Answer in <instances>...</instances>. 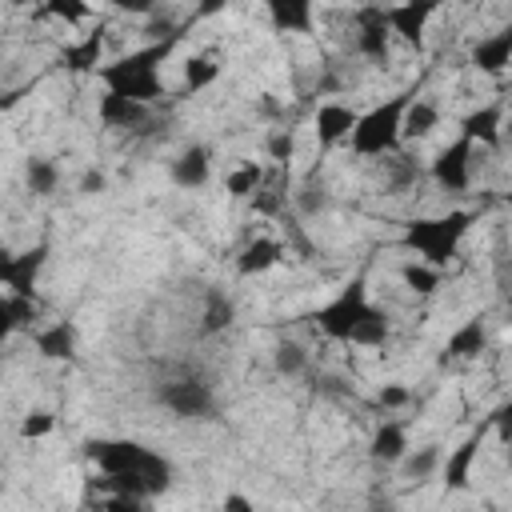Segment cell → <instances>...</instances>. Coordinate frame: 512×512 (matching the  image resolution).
<instances>
[{"label": "cell", "mask_w": 512, "mask_h": 512, "mask_svg": "<svg viewBox=\"0 0 512 512\" xmlns=\"http://www.w3.org/2000/svg\"><path fill=\"white\" fill-rule=\"evenodd\" d=\"M180 36H184V32H176V36H168V40H152V44H144V48H136V52H128V56L104 64V68H100L104 92L128 96V100H136V104H144V108H148L152 100H160V96H164L160 64H164V56L180 44Z\"/></svg>", "instance_id": "1"}, {"label": "cell", "mask_w": 512, "mask_h": 512, "mask_svg": "<svg viewBox=\"0 0 512 512\" xmlns=\"http://www.w3.org/2000/svg\"><path fill=\"white\" fill-rule=\"evenodd\" d=\"M472 220H476V212H468V208H456V212H444V216H420V220H408L404 224V236L400 240L424 264H432V268L444 272L448 260H456L460 240L468 236Z\"/></svg>", "instance_id": "2"}, {"label": "cell", "mask_w": 512, "mask_h": 512, "mask_svg": "<svg viewBox=\"0 0 512 512\" xmlns=\"http://www.w3.org/2000/svg\"><path fill=\"white\" fill-rule=\"evenodd\" d=\"M88 456L96 460V468H100L104 476L140 472L152 496L172 484V464H168L160 452H152V448H144V444H136V440H92V444H88Z\"/></svg>", "instance_id": "3"}, {"label": "cell", "mask_w": 512, "mask_h": 512, "mask_svg": "<svg viewBox=\"0 0 512 512\" xmlns=\"http://www.w3.org/2000/svg\"><path fill=\"white\" fill-rule=\"evenodd\" d=\"M416 100V92H396L384 104H376L372 112H364L352 128V152L356 156H392L404 140V112Z\"/></svg>", "instance_id": "4"}, {"label": "cell", "mask_w": 512, "mask_h": 512, "mask_svg": "<svg viewBox=\"0 0 512 512\" xmlns=\"http://www.w3.org/2000/svg\"><path fill=\"white\" fill-rule=\"evenodd\" d=\"M368 316H372V304H368V284H364V276L348 280L328 304H320V308L312 312L316 328H320L328 340H348V344H352V336L360 332V324H364Z\"/></svg>", "instance_id": "5"}, {"label": "cell", "mask_w": 512, "mask_h": 512, "mask_svg": "<svg viewBox=\"0 0 512 512\" xmlns=\"http://www.w3.org/2000/svg\"><path fill=\"white\" fill-rule=\"evenodd\" d=\"M156 404L168 408L172 416L200 420V416H212L216 412V392L200 376H176V380H164L156 388Z\"/></svg>", "instance_id": "6"}, {"label": "cell", "mask_w": 512, "mask_h": 512, "mask_svg": "<svg viewBox=\"0 0 512 512\" xmlns=\"http://www.w3.org/2000/svg\"><path fill=\"white\" fill-rule=\"evenodd\" d=\"M472 152H476V144L464 140V136H456L448 148L436 152L428 176L436 180L440 192H464L468 188V180H472Z\"/></svg>", "instance_id": "7"}, {"label": "cell", "mask_w": 512, "mask_h": 512, "mask_svg": "<svg viewBox=\"0 0 512 512\" xmlns=\"http://www.w3.org/2000/svg\"><path fill=\"white\" fill-rule=\"evenodd\" d=\"M388 8H376V4H364L356 8V52L372 64H388Z\"/></svg>", "instance_id": "8"}, {"label": "cell", "mask_w": 512, "mask_h": 512, "mask_svg": "<svg viewBox=\"0 0 512 512\" xmlns=\"http://www.w3.org/2000/svg\"><path fill=\"white\" fill-rule=\"evenodd\" d=\"M488 432H492V416H484L452 452H448V460H444V484H448V492H460V488H468V472H472V460L480 456V448H484V440H488Z\"/></svg>", "instance_id": "9"}, {"label": "cell", "mask_w": 512, "mask_h": 512, "mask_svg": "<svg viewBox=\"0 0 512 512\" xmlns=\"http://www.w3.org/2000/svg\"><path fill=\"white\" fill-rule=\"evenodd\" d=\"M44 260H48V244H36V248H28V252H20V256H4V260H0V280H4V288H8L12 296H32V284H36V272L44 268Z\"/></svg>", "instance_id": "10"}, {"label": "cell", "mask_w": 512, "mask_h": 512, "mask_svg": "<svg viewBox=\"0 0 512 512\" xmlns=\"http://www.w3.org/2000/svg\"><path fill=\"white\" fill-rule=\"evenodd\" d=\"M460 136L484 148H500L504 140V104H480L468 116H460Z\"/></svg>", "instance_id": "11"}, {"label": "cell", "mask_w": 512, "mask_h": 512, "mask_svg": "<svg viewBox=\"0 0 512 512\" xmlns=\"http://www.w3.org/2000/svg\"><path fill=\"white\" fill-rule=\"evenodd\" d=\"M472 68H480L484 76H500V72H508V64H512V24L508 28H500V32H492V36H480L476 44H472Z\"/></svg>", "instance_id": "12"}, {"label": "cell", "mask_w": 512, "mask_h": 512, "mask_svg": "<svg viewBox=\"0 0 512 512\" xmlns=\"http://www.w3.org/2000/svg\"><path fill=\"white\" fill-rule=\"evenodd\" d=\"M356 120H360V116H356L348 104L328 100V104H320V108H316L312 128H316V140H320L324 148H332V144H340V140H348V136H352Z\"/></svg>", "instance_id": "13"}, {"label": "cell", "mask_w": 512, "mask_h": 512, "mask_svg": "<svg viewBox=\"0 0 512 512\" xmlns=\"http://www.w3.org/2000/svg\"><path fill=\"white\" fill-rule=\"evenodd\" d=\"M368 456L376 464H400L408 456V428L400 420H384L376 424L372 440H368Z\"/></svg>", "instance_id": "14"}, {"label": "cell", "mask_w": 512, "mask_h": 512, "mask_svg": "<svg viewBox=\"0 0 512 512\" xmlns=\"http://www.w3.org/2000/svg\"><path fill=\"white\" fill-rule=\"evenodd\" d=\"M280 260H284V244L272 240V236H256V240H248V244L240 248L236 272H240V276H260V272L276 268Z\"/></svg>", "instance_id": "15"}, {"label": "cell", "mask_w": 512, "mask_h": 512, "mask_svg": "<svg viewBox=\"0 0 512 512\" xmlns=\"http://www.w3.org/2000/svg\"><path fill=\"white\" fill-rule=\"evenodd\" d=\"M32 344H36V352L44 360H72V352H76V328H72V320H52V324H44V328L32 332Z\"/></svg>", "instance_id": "16"}, {"label": "cell", "mask_w": 512, "mask_h": 512, "mask_svg": "<svg viewBox=\"0 0 512 512\" xmlns=\"http://www.w3.org/2000/svg\"><path fill=\"white\" fill-rule=\"evenodd\" d=\"M212 172V152L204 144H188L176 160H172V184L176 188H200Z\"/></svg>", "instance_id": "17"}, {"label": "cell", "mask_w": 512, "mask_h": 512, "mask_svg": "<svg viewBox=\"0 0 512 512\" xmlns=\"http://www.w3.org/2000/svg\"><path fill=\"white\" fill-rule=\"evenodd\" d=\"M436 12V4H396V8H388V28L392 32H400V40L404 44H424V24H428V16Z\"/></svg>", "instance_id": "18"}, {"label": "cell", "mask_w": 512, "mask_h": 512, "mask_svg": "<svg viewBox=\"0 0 512 512\" xmlns=\"http://www.w3.org/2000/svg\"><path fill=\"white\" fill-rule=\"evenodd\" d=\"M96 116H100V124H104V128H136V124H144V120H148V108H144V104H136V100H128V96L104 92V96H100Z\"/></svg>", "instance_id": "19"}, {"label": "cell", "mask_w": 512, "mask_h": 512, "mask_svg": "<svg viewBox=\"0 0 512 512\" xmlns=\"http://www.w3.org/2000/svg\"><path fill=\"white\" fill-rule=\"evenodd\" d=\"M268 20H272L276 32H312L316 8L308 0H272L268 4Z\"/></svg>", "instance_id": "20"}, {"label": "cell", "mask_w": 512, "mask_h": 512, "mask_svg": "<svg viewBox=\"0 0 512 512\" xmlns=\"http://www.w3.org/2000/svg\"><path fill=\"white\" fill-rule=\"evenodd\" d=\"M488 344V332H484V320H464L452 336H448V348H444V360H472L480 356Z\"/></svg>", "instance_id": "21"}, {"label": "cell", "mask_w": 512, "mask_h": 512, "mask_svg": "<svg viewBox=\"0 0 512 512\" xmlns=\"http://www.w3.org/2000/svg\"><path fill=\"white\" fill-rule=\"evenodd\" d=\"M232 320H236V304H232V296L220 292V288H208V296H204V312H200V332H204V336H216V332H224Z\"/></svg>", "instance_id": "22"}, {"label": "cell", "mask_w": 512, "mask_h": 512, "mask_svg": "<svg viewBox=\"0 0 512 512\" xmlns=\"http://www.w3.org/2000/svg\"><path fill=\"white\" fill-rule=\"evenodd\" d=\"M100 52H104V28L88 32L80 44H68V48H64V68H68V72H92V68L100 64ZM96 72H100V68H96Z\"/></svg>", "instance_id": "23"}, {"label": "cell", "mask_w": 512, "mask_h": 512, "mask_svg": "<svg viewBox=\"0 0 512 512\" xmlns=\"http://www.w3.org/2000/svg\"><path fill=\"white\" fill-rule=\"evenodd\" d=\"M264 180H268V172H264L256 160H244L240 168H232V172L224 176V192L236 196V200H248V196H256V192H264Z\"/></svg>", "instance_id": "24"}, {"label": "cell", "mask_w": 512, "mask_h": 512, "mask_svg": "<svg viewBox=\"0 0 512 512\" xmlns=\"http://www.w3.org/2000/svg\"><path fill=\"white\" fill-rule=\"evenodd\" d=\"M400 280H404L408 292H416V296H432V292L440 288L444 272L432 268V264H424V260H408V264H400Z\"/></svg>", "instance_id": "25"}, {"label": "cell", "mask_w": 512, "mask_h": 512, "mask_svg": "<svg viewBox=\"0 0 512 512\" xmlns=\"http://www.w3.org/2000/svg\"><path fill=\"white\" fill-rule=\"evenodd\" d=\"M24 184H28L32 196H52L56 184H60V168L52 160H44V156H32L24 164Z\"/></svg>", "instance_id": "26"}, {"label": "cell", "mask_w": 512, "mask_h": 512, "mask_svg": "<svg viewBox=\"0 0 512 512\" xmlns=\"http://www.w3.org/2000/svg\"><path fill=\"white\" fill-rule=\"evenodd\" d=\"M436 124H440L436 104H428V100L416 96V100L408 104V112H404V140H420V136H428Z\"/></svg>", "instance_id": "27"}, {"label": "cell", "mask_w": 512, "mask_h": 512, "mask_svg": "<svg viewBox=\"0 0 512 512\" xmlns=\"http://www.w3.org/2000/svg\"><path fill=\"white\" fill-rule=\"evenodd\" d=\"M216 76H220V64H216L212 56H192V60L184 64V88H180V96H192V92L208 88Z\"/></svg>", "instance_id": "28"}, {"label": "cell", "mask_w": 512, "mask_h": 512, "mask_svg": "<svg viewBox=\"0 0 512 512\" xmlns=\"http://www.w3.org/2000/svg\"><path fill=\"white\" fill-rule=\"evenodd\" d=\"M0 316H4V324L8 328H32V320H36V300L32 296H4V304H0Z\"/></svg>", "instance_id": "29"}, {"label": "cell", "mask_w": 512, "mask_h": 512, "mask_svg": "<svg viewBox=\"0 0 512 512\" xmlns=\"http://www.w3.org/2000/svg\"><path fill=\"white\" fill-rule=\"evenodd\" d=\"M272 368H276L280 376H300V372L308 368V352H304L300 344H292V340H280L276 352H272Z\"/></svg>", "instance_id": "30"}, {"label": "cell", "mask_w": 512, "mask_h": 512, "mask_svg": "<svg viewBox=\"0 0 512 512\" xmlns=\"http://www.w3.org/2000/svg\"><path fill=\"white\" fill-rule=\"evenodd\" d=\"M400 464H404V476L420 484V480H428V476L436 472V464H440V448L428 444V448H420V452H408Z\"/></svg>", "instance_id": "31"}, {"label": "cell", "mask_w": 512, "mask_h": 512, "mask_svg": "<svg viewBox=\"0 0 512 512\" xmlns=\"http://www.w3.org/2000/svg\"><path fill=\"white\" fill-rule=\"evenodd\" d=\"M384 340H388V316L380 308H372V316L360 324V332L352 336V344L356 348H380Z\"/></svg>", "instance_id": "32"}, {"label": "cell", "mask_w": 512, "mask_h": 512, "mask_svg": "<svg viewBox=\"0 0 512 512\" xmlns=\"http://www.w3.org/2000/svg\"><path fill=\"white\" fill-rule=\"evenodd\" d=\"M56 428V416L48 412V408H32L24 420H20V436L24 440H40V436H48Z\"/></svg>", "instance_id": "33"}, {"label": "cell", "mask_w": 512, "mask_h": 512, "mask_svg": "<svg viewBox=\"0 0 512 512\" xmlns=\"http://www.w3.org/2000/svg\"><path fill=\"white\" fill-rule=\"evenodd\" d=\"M292 152H296V132H292V128H276V132L268 136V156H272L276 164H288Z\"/></svg>", "instance_id": "34"}, {"label": "cell", "mask_w": 512, "mask_h": 512, "mask_svg": "<svg viewBox=\"0 0 512 512\" xmlns=\"http://www.w3.org/2000/svg\"><path fill=\"white\" fill-rule=\"evenodd\" d=\"M492 416V432H496V440L508 448L512 444V400H504L496 412H488Z\"/></svg>", "instance_id": "35"}, {"label": "cell", "mask_w": 512, "mask_h": 512, "mask_svg": "<svg viewBox=\"0 0 512 512\" xmlns=\"http://www.w3.org/2000/svg\"><path fill=\"white\" fill-rule=\"evenodd\" d=\"M44 12H48V16H56V20H64V24H76V20L92 16V8H88V4H68V0H64V4H60V0H52Z\"/></svg>", "instance_id": "36"}, {"label": "cell", "mask_w": 512, "mask_h": 512, "mask_svg": "<svg viewBox=\"0 0 512 512\" xmlns=\"http://www.w3.org/2000/svg\"><path fill=\"white\" fill-rule=\"evenodd\" d=\"M412 396H408V388H400V384H384L380 392H376V404L380 408H404Z\"/></svg>", "instance_id": "37"}, {"label": "cell", "mask_w": 512, "mask_h": 512, "mask_svg": "<svg viewBox=\"0 0 512 512\" xmlns=\"http://www.w3.org/2000/svg\"><path fill=\"white\" fill-rule=\"evenodd\" d=\"M100 512H148V504L140 496H108L100 504Z\"/></svg>", "instance_id": "38"}, {"label": "cell", "mask_w": 512, "mask_h": 512, "mask_svg": "<svg viewBox=\"0 0 512 512\" xmlns=\"http://www.w3.org/2000/svg\"><path fill=\"white\" fill-rule=\"evenodd\" d=\"M220 512H256V504H252L244 492H228V496L220 500Z\"/></svg>", "instance_id": "39"}, {"label": "cell", "mask_w": 512, "mask_h": 512, "mask_svg": "<svg viewBox=\"0 0 512 512\" xmlns=\"http://www.w3.org/2000/svg\"><path fill=\"white\" fill-rule=\"evenodd\" d=\"M80 192H104V172H84V180H80Z\"/></svg>", "instance_id": "40"}, {"label": "cell", "mask_w": 512, "mask_h": 512, "mask_svg": "<svg viewBox=\"0 0 512 512\" xmlns=\"http://www.w3.org/2000/svg\"><path fill=\"white\" fill-rule=\"evenodd\" d=\"M504 132H508V136H512V120H508V124H504Z\"/></svg>", "instance_id": "41"}, {"label": "cell", "mask_w": 512, "mask_h": 512, "mask_svg": "<svg viewBox=\"0 0 512 512\" xmlns=\"http://www.w3.org/2000/svg\"><path fill=\"white\" fill-rule=\"evenodd\" d=\"M504 204H508V208H512V192H508V196H504Z\"/></svg>", "instance_id": "42"}, {"label": "cell", "mask_w": 512, "mask_h": 512, "mask_svg": "<svg viewBox=\"0 0 512 512\" xmlns=\"http://www.w3.org/2000/svg\"><path fill=\"white\" fill-rule=\"evenodd\" d=\"M508 312H512V292H508Z\"/></svg>", "instance_id": "43"}]
</instances>
